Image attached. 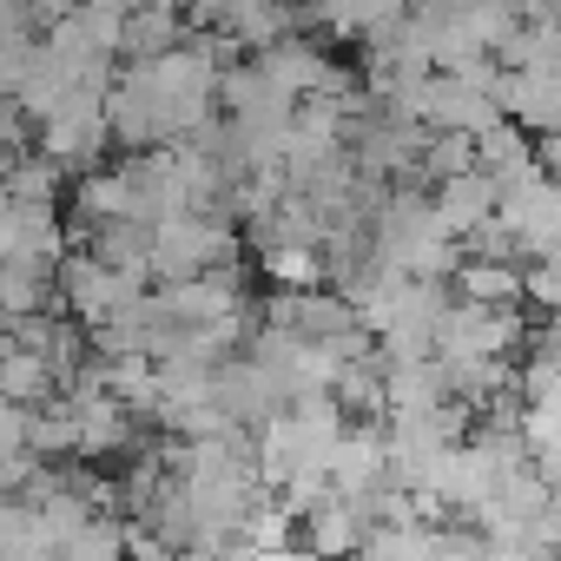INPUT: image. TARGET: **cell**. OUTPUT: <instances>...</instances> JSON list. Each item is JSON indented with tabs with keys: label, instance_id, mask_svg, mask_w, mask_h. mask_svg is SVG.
I'll return each mask as SVG.
<instances>
[{
	"label": "cell",
	"instance_id": "obj_1",
	"mask_svg": "<svg viewBox=\"0 0 561 561\" xmlns=\"http://www.w3.org/2000/svg\"><path fill=\"white\" fill-rule=\"evenodd\" d=\"M152 285H185L198 271H218V264H238V225L225 218H205V211H185V218H165L152 225Z\"/></svg>",
	"mask_w": 561,
	"mask_h": 561
},
{
	"label": "cell",
	"instance_id": "obj_2",
	"mask_svg": "<svg viewBox=\"0 0 561 561\" xmlns=\"http://www.w3.org/2000/svg\"><path fill=\"white\" fill-rule=\"evenodd\" d=\"M54 291H60V305H67V318H73V324L100 331L106 318H119V311H126L139 291H152V285L106 271V264H100V257H87V251H67V257H60V271H54Z\"/></svg>",
	"mask_w": 561,
	"mask_h": 561
},
{
	"label": "cell",
	"instance_id": "obj_3",
	"mask_svg": "<svg viewBox=\"0 0 561 561\" xmlns=\"http://www.w3.org/2000/svg\"><path fill=\"white\" fill-rule=\"evenodd\" d=\"M423 126L430 133H469V139H482L489 126H502V113H495V100H489L482 80L430 73V87H423Z\"/></svg>",
	"mask_w": 561,
	"mask_h": 561
},
{
	"label": "cell",
	"instance_id": "obj_4",
	"mask_svg": "<svg viewBox=\"0 0 561 561\" xmlns=\"http://www.w3.org/2000/svg\"><path fill=\"white\" fill-rule=\"evenodd\" d=\"M495 205H502V185L476 165V172H462V179H449V185H436L430 192V211H436V225L462 244L469 231H482L489 218H495Z\"/></svg>",
	"mask_w": 561,
	"mask_h": 561
},
{
	"label": "cell",
	"instance_id": "obj_5",
	"mask_svg": "<svg viewBox=\"0 0 561 561\" xmlns=\"http://www.w3.org/2000/svg\"><path fill=\"white\" fill-rule=\"evenodd\" d=\"M185 0H159V8H126V41H119V67L159 60L172 47H185Z\"/></svg>",
	"mask_w": 561,
	"mask_h": 561
},
{
	"label": "cell",
	"instance_id": "obj_6",
	"mask_svg": "<svg viewBox=\"0 0 561 561\" xmlns=\"http://www.w3.org/2000/svg\"><path fill=\"white\" fill-rule=\"evenodd\" d=\"M251 257H257V271H264L271 291H324L331 285L324 244H257Z\"/></svg>",
	"mask_w": 561,
	"mask_h": 561
},
{
	"label": "cell",
	"instance_id": "obj_7",
	"mask_svg": "<svg viewBox=\"0 0 561 561\" xmlns=\"http://www.w3.org/2000/svg\"><path fill=\"white\" fill-rule=\"evenodd\" d=\"M449 291L469 298V305H522V264L515 257H462L456 277H449Z\"/></svg>",
	"mask_w": 561,
	"mask_h": 561
},
{
	"label": "cell",
	"instance_id": "obj_8",
	"mask_svg": "<svg viewBox=\"0 0 561 561\" xmlns=\"http://www.w3.org/2000/svg\"><path fill=\"white\" fill-rule=\"evenodd\" d=\"M54 397H60V370L41 351H8L0 357V403L34 410V403H54Z\"/></svg>",
	"mask_w": 561,
	"mask_h": 561
},
{
	"label": "cell",
	"instance_id": "obj_9",
	"mask_svg": "<svg viewBox=\"0 0 561 561\" xmlns=\"http://www.w3.org/2000/svg\"><path fill=\"white\" fill-rule=\"evenodd\" d=\"M54 561H126V522L100 508L87 528H73V535L54 548Z\"/></svg>",
	"mask_w": 561,
	"mask_h": 561
},
{
	"label": "cell",
	"instance_id": "obj_10",
	"mask_svg": "<svg viewBox=\"0 0 561 561\" xmlns=\"http://www.w3.org/2000/svg\"><path fill=\"white\" fill-rule=\"evenodd\" d=\"M80 27V41L100 54V60H119V41H126V0H87V8L67 14Z\"/></svg>",
	"mask_w": 561,
	"mask_h": 561
},
{
	"label": "cell",
	"instance_id": "obj_11",
	"mask_svg": "<svg viewBox=\"0 0 561 561\" xmlns=\"http://www.w3.org/2000/svg\"><path fill=\"white\" fill-rule=\"evenodd\" d=\"M60 165L54 159H41V152H27V159H14L8 165V179H0V192H8L14 205H54L60 198Z\"/></svg>",
	"mask_w": 561,
	"mask_h": 561
},
{
	"label": "cell",
	"instance_id": "obj_12",
	"mask_svg": "<svg viewBox=\"0 0 561 561\" xmlns=\"http://www.w3.org/2000/svg\"><path fill=\"white\" fill-rule=\"evenodd\" d=\"M522 305H528L535 318H554V311H561V251L522 264Z\"/></svg>",
	"mask_w": 561,
	"mask_h": 561
},
{
	"label": "cell",
	"instance_id": "obj_13",
	"mask_svg": "<svg viewBox=\"0 0 561 561\" xmlns=\"http://www.w3.org/2000/svg\"><path fill=\"white\" fill-rule=\"evenodd\" d=\"M21 449H27V410L0 403V456H21Z\"/></svg>",
	"mask_w": 561,
	"mask_h": 561
},
{
	"label": "cell",
	"instance_id": "obj_14",
	"mask_svg": "<svg viewBox=\"0 0 561 561\" xmlns=\"http://www.w3.org/2000/svg\"><path fill=\"white\" fill-rule=\"evenodd\" d=\"M73 8H87V0H34V14H41V27H47V21H60V14H73Z\"/></svg>",
	"mask_w": 561,
	"mask_h": 561
}]
</instances>
